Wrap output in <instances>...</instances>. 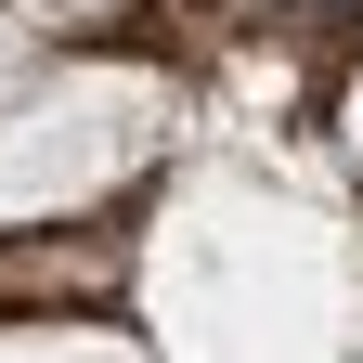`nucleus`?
Instances as JSON below:
<instances>
[{"instance_id": "1", "label": "nucleus", "mask_w": 363, "mask_h": 363, "mask_svg": "<svg viewBox=\"0 0 363 363\" xmlns=\"http://www.w3.org/2000/svg\"><path fill=\"white\" fill-rule=\"evenodd\" d=\"M130 104H156V91H117V78H91V91H78V130H104V117H130ZM26 117H39V130H65V91H52V104H26ZM117 156H130V143H117ZM117 156H104V143H65L78 195H91V182H104ZM52 195H65V182H39V208H52Z\"/></svg>"}, {"instance_id": "2", "label": "nucleus", "mask_w": 363, "mask_h": 363, "mask_svg": "<svg viewBox=\"0 0 363 363\" xmlns=\"http://www.w3.org/2000/svg\"><path fill=\"white\" fill-rule=\"evenodd\" d=\"M0 363H130L104 325H13L0 337Z\"/></svg>"}, {"instance_id": "3", "label": "nucleus", "mask_w": 363, "mask_h": 363, "mask_svg": "<svg viewBox=\"0 0 363 363\" xmlns=\"http://www.w3.org/2000/svg\"><path fill=\"white\" fill-rule=\"evenodd\" d=\"M39 13H52V26H104L117 0H39Z\"/></svg>"}]
</instances>
